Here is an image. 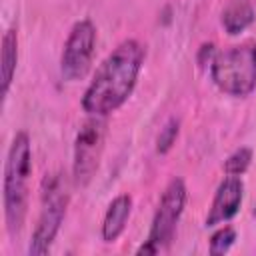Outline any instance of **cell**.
Here are the masks:
<instances>
[{
  "label": "cell",
  "mask_w": 256,
  "mask_h": 256,
  "mask_svg": "<svg viewBox=\"0 0 256 256\" xmlns=\"http://www.w3.org/2000/svg\"><path fill=\"white\" fill-rule=\"evenodd\" d=\"M130 210H132V198L128 194H118L108 204V210H106L104 222H102V238H104V242L118 240V236L126 228V222L130 218Z\"/></svg>",
  "instance_id": "9c48e42d"
},
{
  "label": "cell",
  "mask_w": 256,
  "mask_h": 256,
  "mask_svg": "<svg viewBox=\"0 0 256 256\" xmlns=\"http://www.w3.org/2000/svg\"><path fill=\"white\" fill-rule=\"evenodd\" d=\"M242 196H244V184H242L240 176L228 174L216 188L212 206L206 216V226H216V224H222V222H228L230 218H234L240 210Z\"/></svg>",
  "instance_id": "ba28073f"
},
{
  "label": "cell",
  "mask_w": 256,
  "mask_h": 256,
  "mask_svg": "<svg viewBox=\"0 0 256 256\" xmlns=\"http://www.w3.org/2000/svg\"><path fill=\"white\" fill-rule=\"evenodd\" d=\"M30 174H32L30 138L26 132H16L8 148V156L4 164V188H2L4 220L12 236L22 230L26 220Z\"/></svg>",
  "instance_id": "7a4b0ae2"
},
{
  "label": "cell",
  "mask_w": 256,
  "mask_h": 256,
  "mask_svg": "<svg viewBox=\"0 0 256 256\" xmlns=\"http://www.w3.org/2000/svg\"><path fill=\"white\" fill-rule=\"evenodd\" d=\"M252 162V150L246 146L236 148L226 160H224V172L230 176H242Z\"/></svg>",
  "instance_id": "7c38bea8"
},
{
  "label": "cell",
  "mask_w": 256,
  "mask_h": 256,
  "mask_svg": "<svg viewBox=\"0 0 256 256\" xmlns=\"http://www.w3.org/2000/svg\"><path fill=\"white\" fill-rule=\"evenodd\" d=\"M214 56H216V48H214V44H202L200 54H198V64H200L202 68H206V64H208V66L212 64Z\"/></svg>",
  "instance_id": "9a60e30c"
},
{
  "label": "cell",
  "mask_w": 256,
  "mask_h": 256,
  "mask_svg": "<svg viewBox=\"0 0 256 256\" xmlns=\"http://www.w3.org/2000/svg\"><path fill=\"white\" fill-rule=\"evenodd\" d=\"M178 130H180V122L176 118H170L164 124V128L160 130V134L156 138V152L158 154H166V152L172 150V146L178 138Z\"/></svg>",
  "instance_id": "5bb4252c"
},
{
  "label": "cell",
  "mask_w": 256,
  "mask_h": 256,
  "mask_svg": "<svg viewBox=\"0 0 256 256\" xmlns=\"http://www.w3.org/2000/svg\"><path fill=\"white\" fill-rule=\"evenodd\" d=\"M146 50L138 40L120 42L96 68V74L82 96L84 112L92 116H108L118 110L132 94L142 70Z\"/></svg>",
  "instance_id": "6da1fadb"
},
{
  "label": "cell",
  "mask_w": 256,
  "mask_h": 256,
  "mask_svg": "<svg viewBox=\"0 0 256 256\" xmlns=\"http://www.w3.org/2000/svg\"><path fill=\"white\" fill-rule=\"evenodd\" d=\"M68 184L60 172L50 174L42 182L40 190V214L32 232V240L28 246V252L34 256L46 254L60 230V224L66 216L68 208Z\"/></svg>",
  "instance_id": "277c9868"
},
{
  "label": "cell",
  "mask_w": 256,
  "mask_h": 256,
  "mask_svg": "<svg viewBox=\"0 0 256 256\" xmlns=\"http://www.w3.org/2000/svg\"><path fill=\"white\" fill-rule=\"evenodd\" d=\"M210 76L224 94L248 96L256 88V42L248 40L216 52Z\"/></svg>",
  "instance_id": "3957f363"
},
{
  "label": "cell",
  "mask_w": 256,
  "mask_h": 256,
  "mask_svg": "<svg viewBox=\"0 0 256 256\" xmlns=\"http://www.w3.org/2000/svg\"><path fill=\"white\" fill-rule=\"evenodd\" d=\"M106 116H92L80 126L74 140V160H72V178L76 186H86L98 166L104 152L106 140Z\"/></svg>",
  "instance_id": "5b68a950"
},
{
  "label": "cell",
  "mask_w": 256,
  "mask_h": 256,
  "mask_svg": "<svg viewBox=\"0 0 256 256\" xmlns=\"http://www.w3.org/2000/svg\"><path fill=\"white\" fill-rule=\"evenodd\" d=\"M0 80H2V96L8 94L14 72H16V62H18V32L16 28H8L2 36V60H0Z\"/></svg>",
  "instance_id": "8fae6325"
},
{
  "label": "cell",
  "mask_w": 256,
  "mask_h": 256,
  "mask_svg": "<svg viewBox=\"0 0 256 256\" xmlns=\"http://www.w3.org/2000/svg\"><path fill=\"white\" fill-rule=\"evenodd\" d=\"M222 26L230 36L244 32L254 22V8L250 0H230L222 10Z\"/></svg>",
  "instance_id": "30bf717a"
},
{
  "label": "cell",
  "mask_w": 256,
  "mask_h": 256,
  "mask_svg": "<svg viewBox=\"0 0 256 256\" xmlns=\"http://www.w3.org/2000/svg\"><path fill=\"white\" fill-rule=\"evenodd\" d=\"M94 48H96V26L88 18L78 20L64 42V50L60 58L62 76L70 82L82 80L90 70Z\"/></svg>",
  "instance_id": "52a82bcc"
},
{
  "label": "cell",
  "mask_w": 256,
  "mask_h": 256,
  "mask_svg": "<svg viewBox=\"0 0 256 256\" xmlns=\"http://www.w3.org/2000/svg\"><path fill=\"white\" fill-rule=\"evenodd\" d=\"M186 184L182 178H172L168 182V186L162 192V198L158 202V208L154 212L152 218V226L148 232V242L160 252L164 248H168V244L174 238L176 232V224L184 212V204H186Z\"/></svg>",
  "instance_id": "8992f818"
},
{
  "label": "cell",
  "mask_w": 256,
  "mask_h": 256,
  "mask_svg": "<svg viewBox=\"0 0 256 256\" xmlns=\"http://www.w3.org/2000/svg\"><path fill=\"white\" fill-rule=\"evenodd\" d=\"M234 240H236V230H234L232 226H222L220 230H216V232L212 234L208 250H210V254H214V256L226 254V252L232 248Z\"/></svg>",
  "instance_id": "4fadbf2b"
}]
</instances>
